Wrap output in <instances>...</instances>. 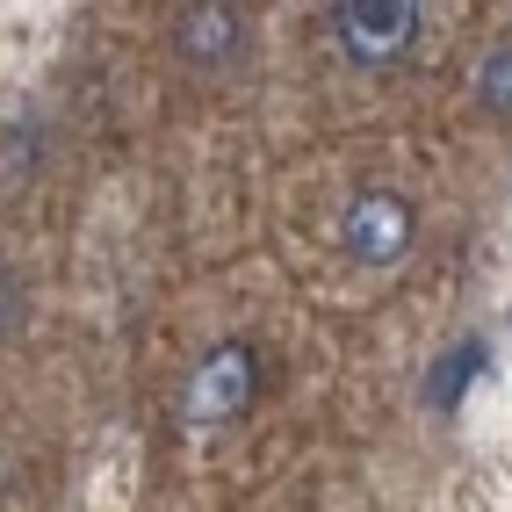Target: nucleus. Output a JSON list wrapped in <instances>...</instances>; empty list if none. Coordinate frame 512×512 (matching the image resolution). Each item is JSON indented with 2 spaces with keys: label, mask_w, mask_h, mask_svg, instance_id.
<instances>
[{
  "label": "nucleus",
  "mask_w": 512,
  "mask_h": 512,
  "mask_svg": "<svg viewBox=\"0 0 512 512\" xmlns=\"http://www.w3.org/2000/svg\"><path fill=\"white\" fill-rule=\"evenodd\" d=\"M469 375H484V347H476V339H462L455 354L433 361V375H426V404H433V412H455L462 390H469Z\"/></svg>",
  "instance_id": "obj_5"
},
{
  "label": "nucleus",
  "mask_w": 512,
  "mask_h": 512,
  "mask_svg": "<svg viewBox=\"0 0 512 512\" xmlns=\"http://www.w3.org/2000/svg\"><path fill=\"white\" fill-rule=\"evenodd\" d=\"M476 101H484V116L512 138V44L484 51V65H476Z\"/></svg>",
  "instance_id": "obj_6"
},
{
  "label": "nucleus",
  "mask_w": 512,
  "mask_h": 512,
  "mask_svg": "<svg viewBox=\"0 0 512 512\" xmlns=\"http://www.w3.org/2000/svg\"><path fill=\"white\" fill-rule=\"evenodd\" d=\"M426 29V8L419 0H339L332 8V44L347 65H361V73H383V65L412 58Z\"/></svg>",
  "instance_id": "obj_2"
},
{
  "label": "nucleus",
  "mask_w": 512,
  "mask_h": 512,
  "mask_svg": "<svg viewBox=\"0 0 512 512\" xmlns=\"http://www.w3.org/2000/svg\"><path fill=\"white\" fill-rule=\"evenodd\" d=\"M253 397H260V347L253 339H217L181 383V426H202V433L231 426L253 412Z\"/></svg>",
  "instance_id": "obj_1"
},
{
  "label": "nucleus",
  "mask_w": 512,
  "mask_h": 512,
  "mask_svg": "<svg viewBox=\"0 0 512 512\" xmlns=\"http://www.w3.org/2000/svg\"><path fill=\"white\" fill-rule=\"evenodd\" d=\"M246 44H253V22H246V8H231V0H202V8L174 15V51L195 73H231V65L246 58Z\"/></svg>",
  "instance_id": "obj_4"
},
{
  "label": "nucleus",
  "mask_w": 512,
  "mask_h": 512,
  "mask_svg": "<svg viewBox=\"0 0 512 512\" xmlns=\"http://www.w3.org/2000/svg\"><path fill=\"white\" fill-rule=\"evenodd\" d=\"M339 246H347L354 267H397L404 253L419 246V210L397 188H354L347 210H339Z\"/></svg>",
  "instance_id": "obj_3"
}]
</instances>
